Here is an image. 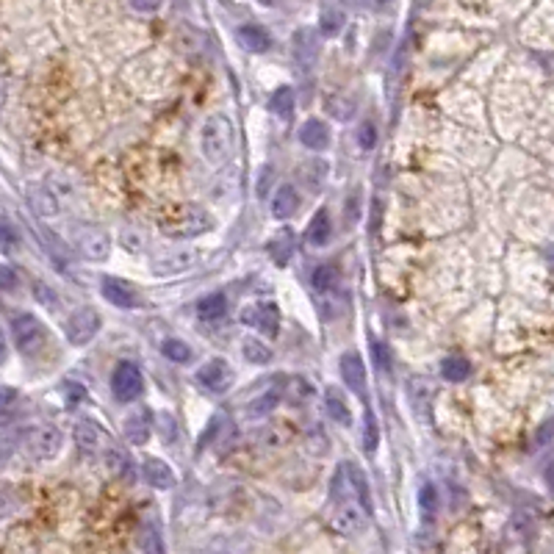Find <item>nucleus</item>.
Listing matches in <instances>:
<instances>
[{
	"label": "nucleus",
	"mask_w": 554,
	"mask_h": 554,
	"mask_svg": "<svg viewBox=\"0 0 554 554\" xmlns=\"http://www.w3.org/2000/svg\"><path fill=\"white\" fill-rule=\"evenodd\" d=\"M233 147H236V131H233L231 117L211 114L202 125V134H200V150H202L205 161L214 164V167L228 164L233 155Z\"/></svg>",
	"instance_id": "nucleus-1"
},
{
	"label": "nucleus",
	"mask_w": 554,
	"mask_h": 554,
	"mask_svg": "<svg viewBox=\"0 0 554 554\" xmlns=\"http://www.w3.org/2000/svg\"><path fill=\"white\" fill-rule=\"evenodd\" d=\"M214 228V219L205 208H197V205H186L181 211L169 214V219H164L161 231L169 238H194V236H202Z\"/></svg>",
	"instance_id": "nucleus-2"
},
{
	"label": "nucleus",
	"mask_w": 554,
	"mask_h": 554,
	"mask_svg": "<svg viewBox=\"0 0 554 554\" xmlns=\"http://www.w3.org/2000/svg\"><path fill=\"white\" fill-rule=\"evenodd\" d=\"M11 338H14V344H17V349H20L22 355H34V352L42 349L47 333L37 316H31V314H17V316H11Z\"/></svg>",
	"instance_id": "nucleus-3"
},
{
	"label": "nucleus",
	"mask_w": 554,
	"mask_h": 554,
	"mask_svg": "<svg viewBox=\"0 0 554 554\" xmlns=\"http://www.w3.org/2000/svg\"><path fill=\"white\" fill-rule=\"evenodd\" d=\"M366 524H369V513H366V508H363L361 502H355V499H349V502H335L333 515H330V527H333L338 535H347V538L361 535V532L366 529Z\"/></svg>",
	"instance_id": "nucleus-4"
},
{
	"label": "nucleus",
	"mask_w": 554,
	"mask_h": 554,
	"mask_svg": "<svg viewBox=\"0 0 554 554\" xmlns=\"http://www.w3.org/2000/svg\"><path fill=\"white\" fill-rule=\"evenodd\" d=\"M64 438L61 432L53 427V424H39V427H31L25 432V452L34 458V460H50L58 455Z\"/></svg>",
	"instance_id": "nucleus-5"
},
{
	"label": "nucleus",
	"mask_w": 554,
	"mask_h": 554,
	"mask_svg": "<svg viewBox=\"0 0 554 554\" xmlns=\"http://www.w3.org/2000/svg\"><path fill=\"white\" fill-rule=\"evenodd\" d=\"M111 391L120 402H134L138 394L144 391V380H141V371H138L136 363L131 361H122L114 374H111Z\"/></svg>",
	"instance_id": "nucleus-6"
},
{
	"label": "nucleus",
	"mask_w": 554,
	"mask_h": 554,
	"mask_svg": "<svg viewBox=\"0 0 554 554\" xmlns=\"http://www.w3.org/2000/svg\"><path fill=\"white\" fill-rule=\"evenodd\" d=\"M194 380H197V385L200 388H205L208 394H225V391H231V385L236 382V374L233 369L225 363V361H208L202 369L194 374Z\"/></svg>",
	"instance_id": "nucleus-7"
},
{
	"label": "nucleus",
	"mask_w": 554,
	"mask_h": 554,
	"mask_svg": "<svg viewBox=\"0 0 554 554\" xmlns=\"http://www.w3.org/2000/svg\"><path fill=\"white\" fill-rule=\"evenodd\" d=\"M97 330H100V316H97V311H92V308H81V311H75V314L67 319V341H70L72 347H84V344H89L94 335H97Z\"/></svg>",
	"instance_id": "nucleus-8"
},
{
	"label": "nucleus",
	"mask_w": 554,
	"mask_h": 554,
	"mask_svg": "<svg viewBox=\"0 0 554 554\" xmlns=\"http://www.w3.org/2000/svg\"><path fill=\"white\" fill-rule=\"evenodd\" d=\"M241 322L250 324V327H258L261 333H266L272 338V335H277L280 316H277V308L272 302H255V305H247L241 311Z\"/></svg>",
	"instance_id": "nucleus-9"
},
{
	"label": "nucleus",
	"mask_w": 554,
	"mask_h": 554,
	"mask_svg": "<svg viewBox=\"0 0 554 554\" xmlns=\"http://www.w3.org/2000/svg\"><path fill=\"white\" fill-rule=\"evenodd\" d=\"M319 56V34L311 28H299L294 34V61L299 70H311Z\"/></svg>",
	"instance_id": "nucleus-10"
},
{
	"label": "nucleus",
	"mask_w": 554,
	"mask_h": 554,
	"mask_svg": "<svg viewBox=\"0 0 554 554\" xmlns=\"http://www.w3.org/2000/svg\"><path fill=\"white\" fill-rule=\"evenodd\" d=\"M100 291H103V297H105L111 305H117V308H136L138 305V294L128 285V283H125V280L103 277Z\"/></svg>",
	"instance_id": "nucleus-11"
},
{
	"label": "nucleus",
	"mask_w": 554,
	"mask_h": 554,
	"mask_svg": "<svg viewBox=\"0 0 554 554\" xmlns=\"http://www.w3.org/2000/svg\"><path fill=\"white\" fill-rule=\"evenodd\" d=\"M194 258H197V252H194V250L164 252L161 258H155V261H153V272H155V275H161V277H172V275H178V272L191 269V266H194Z\"/></svg>",
	"instance_id": "nucleus-12"
},
{
	"label": "nucleus",
	"mask_w": 554,
	"mask_h": 554,
	"mask_svg": "<svg viewBox=\"0 0 554 554\" xmlns=\"http://www.w3.org/2000/svg\"><path fill=\"white\" fill-rule=\"evenodd\" d=\"M338 366H341L344 382H347L358 397H363V394H366V369H363L361 355H358V352H344Z\"/></svg>",
	"instance_id": "nucleus-13"
},
{
	"label": "nucleus",
	"mask_w": 554,
	"mask_h": 554,
	"mask_svg": "<svg viewBox=\"0 0 554 554\" xmlns=\"http://www.w3.org/2000/svg\"><path fill=\"white\" fill-rule=\"evenodd\" d=\"M141 477L147 479V485L161 488V491H167V488H172V485H175V474H172V468L161 460V458H147V460L141 463Z\"/></svg>",
	"instance_id": "nucleus-14"
},
{
	"label": "nucleus",
	"mask_w": 554,
	"mask_h": 554,
	"mask_svg": "<svg viewBox=\"0 0 554 554\" xmlns=\"http://www.w3.org/2000/svg\"><path fill=\"white\" fill-rule=\"evenodd\" d=\"M150 435H153V416H150V411H138V413L125 418V438H128L134 446L147 444Z\"/></svg>",
	"instance_id": "nucleus-15"
},
{
	"label": "nucleus",
	"mask_w": 554,
	"mask_h": 554,
	"mask_svg": "<svg viewBox=\"0 0 554 554\" xmlns=\"http://www.w3.org/2000/svg\"><path fill=\"white\" fill-rule=\"evenodd\" d=\"M81 250L92 261H105L108 252H111V238L105 236V231H100V228L84 231V236H81Z\"/></svg>",
	"instance_id": "nucleus-16"
},
{
	"label": "nucleus",
	"mask_w": 554,
	"mask_h": 554,
	"mask_svg": "<svg viewBox=\"0 0 554 554\" xmlns=\"http://www.w3.org/2000/svg\"><path fill=\"white\" fill-rule=\"evenodd\" d=\"M330 238H333V222H330V214L322 208V211H316L311 217V222L305 228V241L311 247H324Z\"/></svg>",
	"instance_id": "nucleus-17"
},
{
	"label": "nucleus",
	"mask_w": 554,
	"mask_h": 554,
	"mask_svg": "<svg viewBox=\"0 0 554 554\" xmlns=\"http://www.w3.org/2000/svg\"><path fill=\"white\" fill-rule=\"evenodd\" d=\"M225 314H228V299H225V294H208V297H202L200 302H197V316H200V322H222L225 319Z\"/></svg>",
	"instance_id": "nucleus-18"
},
{
	"label": "nucleus",
	"mask_w": 554,
	"mask_h": 554,
	"mask_svg": "<svg viewBox=\"0 0 554 554\" xmlns=\"http://www.w3.org/2000/svg\"><path fill=\"white\" fill-rule=\"evenodd\" d=\"M236 37H238V45L244 47V50H252V53H266L272 47L269 34L261 25H241L236 31Z\"/></svg>",
	"instance_id": "nucleus-19"
},
{
	"label": "nucleus",
	"mask_w": 554,
	"mask_h": 554,
	"mask_svg": "<svg viewBox=\"0 0 554 554\" xmlns=\"http://www.w3.org/2000/svg\"><path fill=\"white\" fill-rule=\"evenodd\" d=\"M299 208V194L294 186H280L275 191V200H272V217L275 219H288L294 211Z\"/></svg>",
	"instance_id": "nucleus-20"
},
{
	"label": "nucleus",
	"mask_w": 554,
	"mask_h": 554,
	"mask_svg": "<svg viewBox=\"0 0 554 554\" xmlns=\"http://www.w3.org/2000/svg\"><path fill=\"white\" fill-rule=\"evenodd\" d=\"M299 141L311 150H324L330 144V131L322 120H308L302 128H299Z\"/></svg>",
	"instance_id": "nucleus-21"
},
{
	"label": "nucleus",
	"mask_w": 554,
	"mask_h": 554,
	"mask_svg": "<svg viewBox=\"0 0 554 554\" xmlns=\"http://www.w3.org/2000/svg\"><path fill=\"white\" fill-rule=\"evenodd\" d=\"M280 399H283V388H269V391L258 394L255 399H250V402H247V408H244V413L250 416V418H258V416L272 413L277 405H280Z\"/></svg>",
	"instance_id": "nucleus-22"
},
{
	"label": "nucleus",
	"mask_w": 554,
	"mask_h": 554,
	"mask_svg": "<svg viewBox=\"0 0 554 554\" xmlns=\"http://www.w3.org/2000/svg\"><path fill=\"white\" fill-rule=\"evenodd\" d=\"M100 438H103V432H100V427L94 421H81L75 427V444H78V449L84 455H94L100 449Z\"/></svg>",
	"instance_id": "nucleus-23"
},
{
	"label": "nucleus",
	"mask_w": 554,
	"mask_h": 554,
	"mask_svg": "<svg viewBox=\"0 0 554 554\" xmlns=\"http://www.w3.org/2000/svg\"><path fill=\"white\" fill-rule=\"evenodd\" d=\"M28 205L34 208V214H39V217H56L58 214V200L42 188V186H34L31 191H28Z\"/></svg>",
	"instance_id": "nucleus-24"
},
{
	"label": "nucleus",
	"mask_w": 554,
	"mask_h": 554,
	"mask_svg": "<svg viewBox=\"0 0 554 554\" xmlns=\"http://www.w3.org/2000/svg\"><path fill=\"white\" fill-rule=\"evenodd\" d=\"M241 355H244V361H250L255 366H266L272 361V349L258 338H244L241 341Z\"/></svg>",
	"instance_id": "nucleus-25"
},
{
	"label": "nucleus",
	"mask_w": 554,
	"mask_h": 554,
	"mask_svg": "<svg viewBox=\"0 0 554 554\" xmlns=\"http://www.w3.org/2000/svg\"><path fill=\"white\" fill-rule=\"evenodd\" d=\"M105 465H108V471H111L114 477H120V479H134V463H131V458H128L122 449H108V452H105Z\"/></svg>",
	"instance_id": "nucleus-26"
},
{
	"label": "nucleus",
	"mask_w": 554,
	"mask_h": 554,
	"mask_svg": "<svg viewBox=\"0 0 554 554\" xmlns=\"http://www.w3.org/2000/svg\"><path fill=\"white\" fill-rule=\"evenodd\" d=\"M291 250H294V233L291 231H280L275 238L269 241V255L275 258V264H280V266L288 264Z\"/></svg>",
	"instance_id": "nucleus-27"
},
{
	"label": "nucleus",
	"mask_w": 554,
	"mask_h": 554,
	"mask_svg": "<svg viewBox=\"0 0 554 554\" xmlns=\"http://www.w3.org/2000/svg\"><path fill=\"white\" fill-rule=\"evenodd\" d=\"M138 546L144 554H164V541H161V532L153 521H147L138 532Z\"/></svg>",
	"instance_id": "nucleus-28"
},
{
	"label": "nucleus",
	"mask_w": 554,
	"mask_h": 554,
	"mask_svg": "<svg viewBox=\"0 0 554 554\" xmlns=\"http://www.w3.org/2000/svg\"><path fill=\"white\" fill-rule=\"evenodd\" d=\"M324 405H327V413L333 416L338 424H349L352 421V416H349V408H347V402L341 399V394L335 391V388H327V394H324Z\"/></svg>",
	"instance_id": "nucleus-29"
},
{
	"label": "nucleus",
	"mask_w": 554,
	"mask_h": 554,
	"mask_svg": "<svg viewBox=\"0 0 554 554\" xmlns=\"http://www.w3.org/2000/svg\"><path fill=\"white\" fill-rule=\"evenodd\" d=\"M441 374H444V380H449V382H463V380L471 374V363H468L465 358H458V355L444 358Z\"/></svg>",
	"instance_id": "nucleus-30"
},
{
	"label": "nucleus",
	"mask_w": 554,
	"mask_h": 554,
	"mask_svg": "<svg viewBox=\"0 0 554 554\" xmlns=\"http://www.w3.org/2000/svg\"><path fill=\"white\" fill-rule=\"evenodd\" d=\"M285 397H288V402L302 405V402H308L314 397V385L308 380H302V377H291L288 385H285Z\"/></svg>",
	"instance_id": "nucleus-31"
},
{
	"label": "nucleus",
	"mask_w": 554,
	"mask_h": 554,
	"mask_svg": "<svg viewBox=\"0 0 554 554\" xmlns=\"http://www.w3.org/2000/svg\"><path fill=\"white\" fill-rule=\"evenodd\" d=\"M161 352H164V358L172 361V363H188V361H191V349H188V344L181 341V338H167V341L161 344Z\"/></svg>",
	"instance_id": "nucleus-32"
},
{
	"label": "nucleus",
	"mask_w": 554,
	"mask_h": 554,
	"mask_svg": "<svg viewBox=\"0 0 554 554\" xmlns=\"http://www.w3.org/2000/svg\"><path fill=\"white\" fill-rule=\"evenodd\" d=\"M269 108H272V114L283 117V120H288V117H291V111H294V92H291L288 86H280V89L272 94Z\"/></svg>",
	"instance_id": "nucleus-33"
},
{
	"label": "nucleus",
	"mask_w": 554,
	"mask_h": 554,
	"mask_svg": "<svg viewBox=\"0 0 554 554\" xmlns=\"http://www.w3.org/2000/svg\"><path fill=\"white\" fill-rule=\"evenodd\" d=\"M311 283H314L316 291H333V288L338 285V269L330 266V264H324V266H319V269L314 272Z\"/></svg>",
	"instance_id": "nucleus-34"
},
{
	"label": "nucleus",
	"mask_w": 554,
	"mask_h": 554,
	"mask_svg": "<svg viewBox=\"0 0 554 554\" xmlns=\"http://www.w3.org/2000/svg\"><path fill=\"white\" fill-rule=\"evenodd\" d=\"M380 446V427H377V418L371 411L363 413V449L366 452H377Z\"/></svg>",
	"instance_id": "nucleus-35"
},
{
	"label": "nucleus",
	"mask_w": 554,
	"mask_h": 554,
	"mask_svg": "<svg viewBox=\"0 0 554 554\" xmlns=\"http://www.w3.org/2000/svg\"><path fill=\"white\" fill-rule=\"evenodd\" d=\"M418 508H421V513L427 518L435 515V510H438V491H435L432 482H424L421 485V491H418Z\"/></svg>",
	"instance_id": "nucleus-36"
},
{
	"label": "nucleus",
	"mask_w": 554,
	"mask_h": 554,
	"mask_svg": "<svg viewBox=\"0 0 554 554\" xmlns=\"http://www.w3.org/2000/svg\"><path fill=\"white\" fill-rule=\"evenodd\" d=\"M341 28H344V11H338V8H327V11L322 14L319 31H322L324 37H335Z\"/></svg>",
	"instance_id": "nucleus-37"
},
{
	"label": "nucleus",
	"mask_w": 554,
	"mask_h": 554,
	"mask_svg": "<svg viewBox=\"0 0 554 554\" xmlns=\"http://www.w3.org/2000/svg\"><path fill=\"white\" fill-rule=\"evenodd\" d=\"M355 136H358V147L363 153H369L371 147H377V125L374 122H361Z\"/></svg>",
	"instance_id": "nucleus-38"
},
{
	"label": "nucleus",
	"mask_w": 554,
	"mask_h": 554,
	"mask_svg": "<svg viewBox=\"0 0 554 554\" xmlns=\"http://www.w3.org/2000/svg\"><path fill=\"white\" fill-rule=\"evenodd\" d=\"M39 241H42V247H47L50 250V255H53V261H64L67 258V250H64V244L56 238V233L50 231H42V236H39Z\"/></svg>",
	"instance_id": "nucleus-39"
},
{
	"label": "nucleus",
	"mask_w": 554,
	"mask_h": 554,
	"mask_svg": "<svg viewBox=\"0 0 554 554\" xmlns=\"http://www.w3.org/2000/svg\"><path fill=\"white\" fill-rule=\"evenodd\" d=\"M155 427L164 432V441H167V444H172V441H175V435H178V421H175L169 413L155 416Z\"/></svg>",
	"instance_id": "nucleus-40"
},
{
	"label": "nucleus",
	"mask_w": 554,
	"mask_h": 554,
	"mask_svg": "<svg viewBox=\"0 0 554 554\" xmlns=\"http://www.w3.org/2000/svg\"><path fill=\"white\" fill-rule=\"evenodd\" d=\"M371 355H374V363H377V369L380 371L391 369V355H388V347H385L382 341H374V344H371Z\"/></svg>",
	"instance_id": "nucleus-41"
},
{
	"label": "nucleus",
	"mask_w": 554,
	"mask_h": 554,
	"mask_svg": "<svg viewBox=\"0 0 554 554\" xmlns=\"http://www.w3.org/2000/svg\"><path fill=\"white\" fill-rule=\"evenodd\" d=\"M64 397H67V402H81L84 397H86V388L81 385V382H64Z\"/></svg>",
	"instance_id": "nucleus-42"
},
{
	"label": "nucleus",
	"mask_w": 554,
	"mask_h": 554,
	"mask_svg": "<svg viewBox=\"0 0 554 554\" xmlns=\"http://www.w3.org/2000/svg\"><path fill=\"white\" fill-rule=\"evenodd\" d=\"M164 0H131L134 11H141V14H150V11H158Z\"/></svg>",
	"instance_id": "nucleus-43"
},
{
	"label": "nucleus",
	"mask_w": 554,
	"mask_h": 554,
	"mask_svg": "<svg viewBox=\"0 0 554 554\" xmlns=\"http://www.w3.org/2000/svg\"><path fill=\"white\" fill-rule=\"evenodd\" d=\"M0 283H3L6 291L14 288V272H11V266H0Z\"/></svg>",
	"instance_id": "nucleus-44"
},
{
	"label": "nucleus",
	"mask_w": 554,
	"mask_h": 554,
	"mask_svg": "<svg viewBox=\"0 0 554 554\" xmlns=\"http://www.w3.org/2000/svg\"><path fill=\"white\" fill-rule=\"evenodd\" d=\"M122 244H125L128 250H138V247H141V238H138L136 233H125V236H122Z\"/></svg>",
	"instance_id": "nucleus-45"
},
{
	"label": "nucleus",
	"mask_w": 554,
	"mask_h": 554,
	"mask_svg": "<svg viewBox=\"0 0 554 554\" xmlns=\"http://www.w3.org/2000/svg\"><path fill=\"white\" fill-rule=\"evenodd\" d=\"M549 255H552V258H549V261H552V264H554V250H552V252H549Z\"/></svg>",
	"instance_id": "nucleus-46"
}]
</instances>
